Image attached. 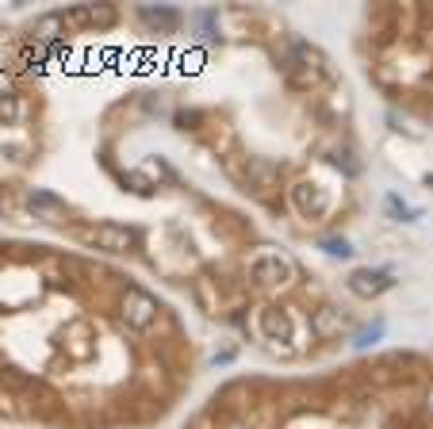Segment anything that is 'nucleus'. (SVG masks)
<instances>
[{"instance_id":"nucleus-1","label":"nucleus","mask_w":433,"mask_h":429,"mask_svg":"<svg viewBox=\"0 0 433 429\" xmlns=\"http://www.w3.org/2000/svg\"><path fill=\"white\" fill-rule=\"evenodd\" d=\"M391 276L387 273H380V268H357V273L345 280V288L353 291L357 299H376V295H383V291L391 288Z\"/></svg>"},{"instance_id":"nucleus-2","label":"nucleus","mask_w":433,"mask_h":429,"mask_svg":"<svg viewBox=\"0 0 433 429\" xmlns=\"http://www.w3.org/2000/svg\"><path fill=\"white\" fill-rule=\"evenodd\" d=\"M387 214H391V219H399V223H414L418 219V211L410 203H403L399 196H387Z\"/></svg>"},{"instance_id":"nucleus-3","label":"nucleus","mask_w":433,"mask_h":429,"mask_svg":"<svg viewBox=\"0 0 433 429\" xmlns=\"http://www.w3.org/2000/svg\"><path fill=\"white\" fill-rule=\"evenodd\" d=\"M430 188H433V173H430Z\"/></svg>"}]
</instances>
